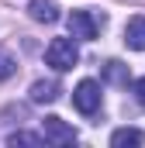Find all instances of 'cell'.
Instances as JSON below:
<instances>
[{
	"instance_id": "277c9868",
	"label": "cell",
	"mask_w": 145,
	"mask_h": 148,
	"mask_svg": "<svg viewBox=\"0 0 145 148\" xmlns=\"http://www.w3.org/2000/svg\"><path fill=\"white\" fill-rule=\"evenodd\" d=\"M41 134H45V141L48 145H72L79 134H76V127L66 124L62 117H45L41 121Z\"/></svg>"
},
{
	"instance_id": "8992f818",
	"label": "cell",
	"mask_w": 145,
	"mask_h": 148,
	"mask_svg": "<svg viewBox=\"0 0 145 148\" xmlns=\"http://www.w3.org/2000/svg\"><path fill=\"white\" fill-rule=\"evenodd\" d=\"M28 14L41 21V24H55L59 21V7H55V0H28Z\"/></svg>"
},
{
	"instance_id": "3957f363",
	"label": "cell",
	"mask_w": 145,
	"mask_h": 148,
	"mask_svg": "<svg viewBox=\"0 0 145 148\" xmlns=\"http://www.w3.org/2000/svg\"><path fill=\"white\" fill-rule=\"evenodd\" d=\"M100 83L97 79H79L76 83V90H72V107L83 114V117H93V114L100 110Z\"/></svg>"
},
{
	"instance_id": "8fae6325",
	"label": "cell",
	"mask_w": 145,
	"mask_h": 148,
	"mask_svg": "<svg viewBox=\"0 0 145 148\" xmlns=\"http://www.w3.org/2000/svg\"><path fill=\"white\" fill-rule=\"evenodd\" d=\"M14 73H17V62H14V55L0 48V79H10Z\"/></svg>"
},
{
	"instance_id": "ba28073f",
	"label": "cell",
	"mask_w": 145,
	"mask_h": 148,
	"mask_svg": "<svg viewBox=\"0 0 145 148\" xmlns=\"http://www.w3.org/2000/svg\"><path fill=\"white\" fill-rule=\"evenodd\" d=\"M142 141H145V134L138 127H117V131L110 134V145L114 148H138Z\"/></svg>"
},
{
	"instance_id": "9c48e42d",
	"label": "cell",
	"mask_w": 145,
	"mask_h": 148,
	"mask_svg": "<svg viewBox=\"0 0 145 148\" xmlns=\"http://www.w3.org/2000/svg\"><path fill=\"white\" fill-rule=\"evenodd\" d=\"M104 79H107V83H117V86H128L131 73H128V66H124V62H114V59H110L107 66H104Z\"/></svg>"
},
{
	"instance_id": "5b68a950",
	"label": "cell",
	"mask_w": 145,
	"mask_h": 148,
	"mask_svg": "<svg viewBox=\"0 0 145 148\" xmlns=\"http://www.w3.org/2000/svg\"><path fill=\"white\" fill-rule=\"evenodd\" d=\"M124 45L128 48H135V52H145V17H131L128 24H124Z\"/></svg>"
},
{
	"instance_id": "7c38bea8",
	"label": "cell",
	"mask_w": 145,
	"mask_h": 148,
	"mask_svg": "<svg viewBox=\"0 0 145 148\" xmlns=\"http://www.w3.org/2000/svg\"><path fill=\"white\" fill-rule=\"evenodd\" d=\"M131 93H135V100H138V103L145 107V76H142V79H135V83H131Z\"/></svg>"
},
{
	"instance_id": "7a4b0ae2",
	"label": "cell",
	"mask_w": 145,
	"mask_h": 148,
	"mask_svg": "<svg viewBox=\"0 0 145 148\" xmlns=\"http://www.w3.org/2000/svg\"><path fill=\"white\" fill-rule=\"evenodd\" d=\"M45 62L55 69V73H66L79 62V48H76V38H52L48 48H45Z\"/></svg>"
},
{
	"instance_id": "6da1fadb",
	"label": "cell",
	"mask_w": 145,
	"mask_h": 148,
	"mask_svg": "<svg viewBox=\"0 0 145 148\" xmlns=\"http://www.w3.org/2000/svg\"><path fill=\"white\" fill-rule=\"evenodd\" d=\"M104 24H107V14L104 10H72L69 14V35L76 41H93Z\"/></svg>"
},
{
	"instance_id": "52a82bcc",
	"label": "cell",
	"mask_w": 145,
	"mask_h": 148,
	"mask_svg": "<svg viewBox=\"0 0 145 148\" xmlns=\"http://www.w3.org/2000/svg\"><path fill=\"white\" fill-rule=\"evenodd\" d=\"M28 97H31L35 103H52V100L59 97V83H55V79H38V83H31Z\"/></svg>"
},
{
	"instance_id": "30bf717a",
	"label": "cell",
	"mask_w": 145,
	"mask_h": 148,
	"mask_svg": "<svg viewBox=\"0 0 145 148\" xmlns=\"http://www.w3.org/2000/svg\"><path fill=\"white\" fill-rule=\"evenodd\" d=\"M7 145H31V148H38V145H48L45 141V134H28V131H14L10 138H7Z\"/></svg>"
}]
</instances>
